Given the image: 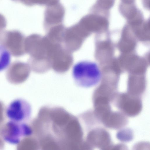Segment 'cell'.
<instances>
[{
    "label": "cell",
    "mask_w": 150,
    "mask_h": 150,
    "mask_svg": "<svg viewBox=\"0 0 150 150\" xmlns=\"http://www.w3.org/2000/svg\"><path fill=\"white\" fill-rule=\"evenodd\" d=\"M24 46L25 53L30 56L28 64L31 69L42 73L51 68L50 43L46 37L31 34L25 38Z\"/></svg>",
    "instance_id": "cell-1"
},
{
    "label": "cell",
    "mask_w": 150,
    "mask_h": 150,
    "mask_svg": "<svg viewBox=\"0 0 150 150\" xmlns=\"http://www.w3.org/2000/svg\"><path fill=\"white\" fill-rule=\"evenodd\" d=\"M72 76L76 83L84 88H89L98 84L102 77L98 65L89 61H82L73 67Z\"/></svg>",
    "instance_id": "cell-2"
},
{
    "label": "cell",
    "mask_w": 150,
    "mask_h": 150,
    "mask_svg": "<svg viewBox=\"0 0 150 150\" xmlns=\"http://www.w3.org/2000/svg\"><path fill=\"white\" fill-rule=\"evenodd\" d=\"M32 131L25 122L9 120L3 126L1 131L3 139L9 144L16 145L23 138L31 135Z\"/></svg>",
    "instance_id": "cell-3"
},
{
    "label": "cell",
    "mask_w": 150,
    "mask_h": 150,
    "mask_svg": "<svg viewBox=\"0 0 150 150\" xmlns=\"http://www.w3.org/2000/svg\"><path fill=\"white\" fill-rule=\"evenodd\" d=\"M25 38L23 34L18 30L4 31L0 34V45L13 56L20 57L25 54Z\"/></svg>",
    "instance_id": "cell-4"
},
{
    "label": "cell",
    "mask_w": 150,
    "mask_h": 150,
    "mask_svg": "<svg viewBox=\"0 0 150 150\" xmlns=\"http://www.w3.org/2000/svg\"><path fill=\"white\" fill-rule=\"evenodd\" d=\"M73 58L72 52L62 44L54 47L51 57V68L55 72L62 73L67 71L72 65Z\"/></svg>",
    "instance_id": "cell-5"
},
{
    "label": "cell",
    "mask_w": 150,
    "mask_h": 150,
    "mask_svg": "<svg viewBox=\"0 0 150 150\" xmlns=\"http://www.w3.org/2000/svg\"><path fill=\"white\" fill-rule=\"evenodd\" d=\"M31 107L27 101L17 98L11 101L7 106L5 114L10 120L18 122H25L30 118Z\"/></svg>",
    "instance_id": "cell-6"
},
{
    "label": "cell",
    "mask_w": 150,
    "mask_h": 150,
    "mask_svg": "<svg viewBox=\"0 0 150 150\" xmlns=\"http://www.w3.org/2000/svg\"><path fill=\"white\" fill-rule=\"evenodd\" d=\"M82 27L79 23L66 28L63 39L64 46L72 52L79 50L84 39Z\"/></svg>",
    "instance_id": "cell-7"
},
{
    "label": "cell",
    "mask_w": 150,
    "mask_h": 150,
    "mask_svg": "<svg viewBox=\"0 0 150 150\" xmlns=\"http://www.w3.org/2000/svg\"><path fill=\"white\" fill-rule=\"evenodd\" d=\"M30 68L28 63L19 61H16L8 67L6 77L10 82L13 83H22L29 77Z\"/></svg>",
    "instance_id": "cell-8"
},
{
    "label": "cell",
    "mask_w": 150,
    "mask_h": 150,
    "mask_svg": "<svg viewBox=\"0 0 150 150\" xmlns=\"http://www.w3.org/2000/svg\"><path fill=\"white\" fill-rule=\"evenodd\" d=\"M65 13L64 7L59 1L47 6L45 12V28H49L62 24Z\"/></svg>",
    "instance_id": "cell-9"
},
{
    "label": "cell",
    "mask_w": 150,
    "mask_h": 150,
    "mask_svg": "<svg viewBox=\"0 0 150 150\" xmlns=\"http://www.w3.org/2000/svg\"><path fill=\"white\" fill-rule=\"evenodd\" d=\"M11 54L4 46L0 45V71L6 68L10 64Z\"/></svg>",
    "instance_id": "cell-10"
},
{
    "label": "cell",
    "mask_w": 150,
    "mask_h": 150,
    "mask_svg": "<svg viewBox=\"0 0 150 150\" xmlns=\"http://www.w3.org/2000/svg\"><path fill=\"white\" fill-rule=\"evenodd\" d=\"M58 1L59 0H23L22 4L28 6L36 4L47 6Z\"/></svg>",
    "instance_id": "cell-11"
},
{
    "label": "cell",
    "mask_w": 150,
    "mask_h": 150,
    "mask_svg": "<svg viewBox=\"0 0 150 150\" xmlns=\"http://www.w3.org/2000/svg\"><path fill=\"white\" fill-rule=\"evenodd\" d=\"M7 24L6 20L4 16L0 13V34L6 28Z\"/></svg>",
    "instance_id": "cell-12"
}]
</instances>
